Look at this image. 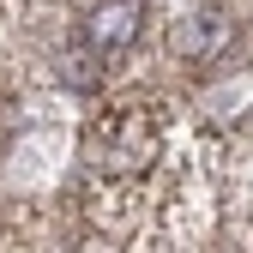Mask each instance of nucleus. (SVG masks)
<instances>
[{"label": "nucleus", "mask_w": 253, "mask_h": 253, "mask_svg": "<svg viewBox=\"0 0 253 253\" xmlns=\"http://www.w3.org/2000/svg\"><path fill=\"white\" fill-rule=\"evenodd\" d=\"M139 30H145V6L139 0H103V6L84 18V42L97 54H121V48L139 42Z\"/></svg>", "instance_id": "1"}]
</instances>
